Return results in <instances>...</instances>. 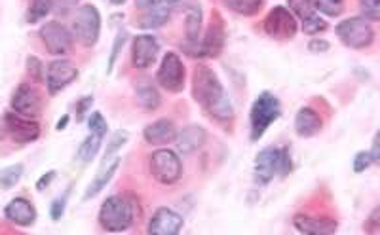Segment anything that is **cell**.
Wrapping results in <instances>:
<instances>
[{"instance_id": "25", "label": "cell", "mask_w": 380, "mask_h": 235, "mask_svg": "<svg viewBox=\"0 0 380 235\" xmlns=\"http://www.w3.org/2000/svg\"><path fill=\"white\" fill-rule=\"evenodd\" d=\"M222 2L230 12L244 15V17H251V15L258 14L263 4H265V0H222Z\"/></svg>"}, {"instance_id": "48", "label": "cell", "mask_w": 380, "mask_h": 235, "mask_svg": "<svg viewBox=\"0 0 380 235\" xmlns=\"http://www.w3.org/2000/svg\"><path fill=\"white\" fill-rule=\"evenodd\" d=\"M160 2H162V4H165V6H170L173 10V8L179 4L181 0H160Z\"/></svg>"}, {"instance_id": "41", "label": "cell", "mask_w": 380, "mask_h": 235, "mask_svg": "<svg viewBox=\"0 0 380 235\" xmlns=\"http://www.w3.org/2000/svg\"><path fill=\"white\" fill-rule=\"evenodd\" d=\"M65 205H67V195L58 198V200L51 203V209H50L51 220H61V216L65 214Z\"/></svg>"}, {"instance_id": "33", "label": "cell", "mask_w": 380, "mask_h": 235, "mask_svg": "<svg viewBox=\"0 0 380 235\" xmlns=\"http://www.w3.org/2000/svg\"><path fill=\"white\" fill-rule=\"evenodd\" d=\"M327 29V21L322 19L320 15H310L306 19H302V31L306 33V35H320L323 31Z\"/></svg>"}, {"instance_id": "43", "label": "cell", "mask_w": 380, "mask_h": 235, "mask_svg": "<svg viewBox=\"0 0 380 235\" xmlns=\"http://www.w3.org/2000/svg\"><path fill=\"white\" fill-rule=\"evenodd\" d=\"M291 171V156H289V150H280V175H287Z\"/></svg>"}, {"instance_id": "16", "label": "cell", "mask_w": 380, "mask_h": 235, "mask_svg": "<svg viewBox=\"0 0 380 235\" xmlns=\"http://www.w3.org/2000/svg\"><path fill=\"white\" fill-rule=\"evenodd\" d=\"M293 226L304 235H331L335 234L338 224L329 216H310V214H295Z\"/></svg>"}, {"instance_id": "34", "label": "cell", "mask_w": 380, "mask_h": 235, "mask_svg": "<svg viewBox=\"0 0 380 235\" xmlns=\"http://www.w3.org/2000/svg\"><path fill=\"white\" fill-rule=\"evenodd\" d=\"M27 72L31 74V78L35 82H42L46 78V69H44V63L35 55L27 58Z\"/></svg>"}, {"instance_id": "1", "label": "cell", "mask_w": 380, "mask_h": 235, "mask_svg": "<svg viewBox=\"0 0 380 235\" xmlns=\"http://www.w3.org/2000/svg\"><path fill=\"white\" fill-rule=\"evenodd\" d=\"M192 95L194 101L204 110H208L215 120L226 121L234 116V108L230 105L226 93L222 89L221 80L206 64H200L194 69L192 74Z\"/></svg>"}, {"instance_id": "9", "label": "cell", "mask_w": 380, "mask_h": 235, "mask_svg": "<svg viewBox=\"0 0 380 235\" xmlns=\"http://www.w3.org/2000/svg\"><path fill=\"white\" fill-rule=\"evenodd\" d=\"M40 38H42L48 53L56 58L69 53L72 48V33L59 21L44 23L40 27Z\"/></svg>"}, {"instance_id": "10", "label": "cell", "mask_w": 380, "mask_h": 235, "mask_svg": "<svg viewBox=\"0 0 380 235\" xmlns=\"http://www.w3.org/2000/svg\"><path fill=\"white\" fill-rule=\"evenodd\" d=\"M10 105H12V110H14L15 114L36 120L40 116V112H42V95L38 93L35 86L22 84L12 95Z\"/></svg>"}, {"instance_id": "5", "label": "cell", "mask_w": 380, "mask_h": 235, "mask_svg": "<svg viewBox=\"0 0 380 235\" xmlns=\"http://www.w3.org/2000/svg\"><path fill=\"white\" fill-rule=\"evenodd\" d=\"M151 173L160 184H175L183 177V164L177 152L170 148H160L152 152Z\"/></svg>"}, {"instance_id": "50", "label": "cell", "mask_w": 380, "mask_h": 235, "mask_svg": "<svg viewBox=\"0 0 380 235\" xmlns=\"http://www.w3.org/2000/svg\"><path fill=\"white\" fill-rule=\"evenodd\" d=\"M110 2H113V4H116V6H120V4H124L126 0H110Z\"/></svg>"}, {"instance_id": "29", "label": "cell", "mask_w": 380, "mask_h": 235, "mask_svg": "<svg viewBox=\"0 0 380 235\" xmlns=\"http://www.w3.org/2000/svg\"><path fill=\"white\" fill-rule=\"evenodd\" d=\"M51 12V0H31L29 12H27V23H38Z\"/></svg>"}, {"instance_id": "24", "label": "cell", "mask_w": 380, "mask_h": 235, "mask_svg": "<svg viewBox=\"0 0 380 235\" xmlns=\"http://www.w3.org/2000/svg\"><path fill=\"white\" fill-rule=\"evenodd\" d=\"M201 31V10L198 6H190L185 17V33H187L188 44H196L200 38Z\"/></svg>"}, {"instance_id": "30", "label": "cell", "mask_w": 380, "mask_h": 235, "mask_svg": "<svg viewBox=\"0 0 380 235\" xmlns=\"http://www.w3.org/2000/svg\"><path fill=\"white\" fill-rule=\"evenodd\" d=\"M287 4H289V12L301 19H306L316 12L314 0H287Z\"/></svg>"}, {"instance_id": "2", "label": "cell", "mask_w": 380, "mask_h": 235, "mask_svg": "<svg viewBox=\"0 0 380 235\" xmlns=\"http://www.w3.org/2000/svg\"><path fill=\"white\" fill-rule=\"evenodd\" d=\"M137 201L126 195H110L99 209V224L107 232H126L137 220Z\"/></svg>"}, {"instance_id": "49", "label": "cell", "mask_w": 380, "mask_h": 235, "mask_svg": "<svg viewBox=\"0 0 380 235\" xmlns=\"http://www.w3.org/2000/svg\"><path fill=\"white\" fill-rule=\"evenodd\" d=\"M67 121H69V116H65L63 121H59V123H58L59 131H61V129H65V125H67Z\"/></svg>"}, {"instance_id": "11", "label": "cell", "mask_w": 380, "mask_h": 235, "mask_svg": "<svg viewBox=\"0 0 380 235\" xmlns=\"http://www.w3.org/2000/svg\"><path fill=\"white\" fill-rule=\"evenodd\" d=\"M79 76V69L76 64L69 61V59H56L48 64L46 69V86L51 95L63 92L65 87L72 84Z\"/></svg>"}, {"instance_id": "40", "label": "cell", "mask_w": 380, "mask_h": 235, "mask_svg": "<svg viewBox=\"0 0 380 235\" xmlns=\"http://www.w3.org/2000/svg\"><path fill=\"white\" fill-rule=\"evenodd\" d=\"M92 105H94V97L92 95H86V97H82V99L76 103V120L82 121L86 118V114H90V110H92Z\"/></svg>"}, {"instance_id": "39", "label": "cell", "mask_w": 380, "mask_h": 235, "mask_svg": "<svg viewBox=\"0 0 380 235\" xmlns=\"http://www.w3.org/2000/svg\"><path fill=\"white\" fill-rule=\"evenodd\" d=\"M80 0H51V12L56 14L67 15L71 10L79 6Z\"/></svg>"}, {"instance_id": "27", "label": "cell", "mask_w": 380, "mask_h": 235, "mask_svg": "<svg viewBox=\"0 0 380 235\" xmlns=\"http://www.w3.org/2000/svg\"><path fill=\"white\" fill-rule=\"evenodd\" d=\"M101 143H103V137L95 135V133H90V137H88L86 141L80 144L79 159H82L84 164L92 162L95 157V154H97V150L101 148Z\"/></svg>"}, {"instance_id": "45", "label": "cell", "mask_w": 380, "mask_h": 235, "mask_svg": "<svg viewBox=\"0 0 380 235\" xmlns=\"http://www.w3.org/2000/svg\"><path fill=\"white\" fill-rule=\"evenodd\" d=\"M379 209H374L373 213H371V216H369V222L365 224V229L369 234H377V232H379Z\"/></svg>"}, {"instance_id": "18", "label": "cell", "mask_w": 380, "mask_h": 235, "mask_svg": "<svg viewBox=\"0 0 380 235\" xmlns=\"http://www.w3.org/2000/svg\"><path fill=\"white\" fill-rule=\"evenodd\" d=\"M222 48H224V27L221 17L215 15V23L211 21L206 38L200 42V58H219Z\"/></svg>"}, {"instance_id": "42", "label": "cell", "mask_w": 380, "mask_h": 235, "mask_svg": "<svg viewBox=\"0 0 380 235\" xmlns=\"http://www.w3.org/2000/svg\"><path fill=\"white\" fill-rule=\"evenodd\" d=\"M329 48V42H325L322 38H312L308 42V50L312 51V53H323V51H327Z\"/></svg>"}, {"instance_id": "3", "label": "cell", "mask_w": 380, "mask_h": 235, "mask_svg": "<svg viewBox=\"0 0 380 235\" xmlns=\"http://www.w3.org/2000/svg\"><path fill=\"white\" fill-rule=\"evenodd\" d=\"M281 114L280 101L270 92H263L258 95L251 107V139L258 141L265 135L266 129L272 125Z\"/></svg>"}, {"instance_id": "15", "label": "cell", "mask_w": 380, "mask_h": 235, "mask_svg": "<svg viewBox=\"0 0 380 235\" xmlns=\"http://www.w3.org/2000/svg\"><path fill=\"white\" fill-rule=\"evenodd\" d=\"M280 173V148H268L258 152L255 159V180L258 184H268Z\"/></svg>"}, {"instance_id": "17", "label": "cell", "mask_w": 380, "mask_h": 235, "mask_svg": "<svg viewBox=\"0 0 380 235\" xmlns=\"http://www.w3.org/2000/svg\"><path fill=\"white\" fill-rule=\"evenodd\" d=\"M4 214L10 222H14L15 226H22V228H29L36 220V209L33 207L29 200L25 198H15L6 205Z\"/></svg>"}, {"instance_id": "22", "label": "cell", "mask_w": 380, "mask_h": 235, "mask_svg": "<svg viewBox=\"0 0 380 235\" xmlns=\"http://www.w3.org/2000/svg\"><path fill=\"white\" fill-rule=\"evenodd\" d=\"M118 165H120V157H115V159L107 165H101L97 177L94 178V182L88 186L86 193H84V200H92V198H95V195H97V193H99L101 190H103V188L113 180L116 169H118Z\"/></svg>"}, {"instance_id": "13", "label": "cell", "mask_w": 380, "mask_h": 235, "mask_svg": "<svg viewBox=\"0 0 380 235\" xmlns=\"http://www.w3.org/2000/svg\"><path fill=\"white\" fill-rule=\"evenodd\" d=\"M181 229H183V216L167 207L156 209L147 226V232L151 235H177Z\"/></svg>"}, {"instance_id": "26", "label": "cell", "mask_w": 380, "mask_h": 235, "mask_svg": "<svg viewBox=\"0 0 380 235\" xmlns=\"http://www.w3.org/2000/svg\"><path fill=\"white\" fill-rule=\"evenodd\" d=\"M137 103L144 108V110H151L154 112L156 108L160 107V93L156 92V87L149 86V84H143V86H139L137 89Z\"/></svg>"}, {"instance_id": "14", "label": "cell", "mask_w": 380, "mask_h": 235, "mask_svg": "<svg viewBox=\"0 0 380 235\" xmlns=\"http://www.w3.org/2000/svg\"><path fill=\"white\" fill-rule=\"evenodd\" d=\"M160 53L158 40L152 35H139L131 44V61L135 69H149Z\"/></svg>"}, {"instance_id": "4", "label": "cell", "mask_w": 380, "mask_h": 235, "mask_svg": "<svg viewBox=\"0 0 380 235\" xmlns=\"http://www.w3.org/2000/svg\"><path fill=\"white\" fill-rule=\"evenodd\" d=\"M337 36L352 50H365L374 42V29L367 17H350L338 23Z\"/></svg>"}, {"instance_id": "46", "label": "cell", "mask_w": 380, "mask_h": 235, "mask_svg": "<svg viewBox=\"0 0 380 235\" xmlns=\"http://www.w3.org/2000/svg\"><path fill=\"white\" fill-rule=\"evenodd\" d=\"M373 157V164H379V137H374L373 141V152H369Z\"/></svg>"}, {"instance_id": "28", "label": "cell", "mask_w": 380, "mask_h": 235, "mask_svg": "<svg viewBox=\"0 0 380 235\" xmlns=\"http://www.w3.org/2000/svg\"><path fill=\"white\" fill-rule=\"evenodd\" d=\"M23 177V165L22 164H15L10 165V167H4V169H0V188H4V190H10V188H14Z\"/></svg>"}, {"instance_id": "19", "label": "cell", "mask_w": 380, "mask_h": 235, "mask_svg": "<svg viewBox=\"0 0 380 235\" xmlns=\"http://www.w3.org/2000/svg\"><path fill=\"white\" fill-rule=\"evenodd\" d=\"M208 139V133L201 125H188V128L177 131V137H175V146H177V152L183 154V156H188L192 154L198 148L204 146Z\"/></svg>"}, {"instance_id": "47", "label": "cell", "mask_w": 380, "mask_h": 235, "mask_svg": "<svg viewBox=\"0 0 380 235\" xmlns=\"http://www.w3.org/2000/svg\"><path fill=\"white\" fill-rule=\"evenodd\" d=\"M156 0H135L137 8H143V10H147V8H151L152 4H154Z\"/></svg>"}, {"instance_id": "38", "label": "cell", "mask_w": 380, "mask_h": 235, "mask_svg": "<svg viewBox=\"0 0 380 235\" xmlns=\"http://www.w3.org/2000/svg\"><path fill=\"white\" fill-rule=\"evenodd\" d=\"M373 165V157L369 152H358L354 157V173H363Z\"/></svg>"}, {"instance_id": "7", "label": "cell", "mask_w": 380, "mask_h": 235, "mask_svg": "<svg viewBox=\"0 0 380 235\" xmlns=\"http://www.w3.org/2000/svg\"><path fill=\"white\" fill-rule=\"evenodd\" d=\"M158 84L170 93H181L185 87V64L175 51H167L160 63Z\"/></svg>"}, {"instance_id": "37", "label": "cell", "mask_w": 380, "mask_h": 235, "mask_svg": "<svg viewBox=\"0 0 380 235\" xmlns=\"http://www.w3.org/2000/svg\"><path fill=\"white\" fill-rule=\"evenodd\" d=\"M126 38H128V35H126V33H122V31L116 35L115 46H113V53H110V59H108V69H107L108 72L113 71L116 59H118V55H120V51H122V48H124V44H126Z\"/></svg>"}, {"instance_id": "31", "label": "cell", "mask_w": 380, "mask_h": 235, "mask_svg": "<svg viewBox=\"0 0 380 235\" xmlns=\"http://www.w3.org/2000/svg\"><path fill=\"white\" fill-rule=\"evenodd\" d=\"M126 141H128V133H126V131H118L116 135H113V139H110V143H108L107 146V152H105V156H103L101 165L110 164V162L116 157V152L122 148L124 144H126Z\"/></svg>"}, {"instance_id": "21", "label": "cell", "mask_w": 380, "mask_h": 235, "mask_svg": "<svg viewBox=\"0 0 380 235\" xmlns=\"http://www.w3.org/2000/svg\"><path fill=\"white\" fill-rule=\"evenodd\" d=\"M322 118L314 108L302 107L295 116V131H297V135L304 137V139L317 135L322 131Z\"/></svg>"}, {"instance_id": "35", "label": "cell", "mask_w": 380, "mask_h": 235, "mask_svg": "<svg viewBox=\"0 0 380 235\" xmlns=\"http://www.w3.org/2000/svg\"><path fill=\"white\" fill-rule=\"evenodd\" d=\"M88 123H90V131H92V133H95V135H101V137L107 135L108 123H107V120L103 118V114H101V112H92V114H90V120H88Z\"/></svg>"}, {"instance_id": "6", "label": "cell", "mask_w": 380, "mask_h": 235, "mask_svg": "<svg viewBox=\"0 0 380 235\" xmlns=\"http://www.w3.org/2000/svg\"><path fill=\"white\" fill-rule=\"evenodd\" d=\"M72 33L84 46H95L101 33V15L94 4H84L76 10L72 19Z\"/></svg>"}, {"instance_id": "36", "label": "cell", "mask_w": 380, "mask_h": 235, "mask_svg": "<svg viewBox=\"0 0 380 235\" xmlns=\"http://www.w3.org/2000/svg\"><path fill=\"white\" fill-rule=\"evenodd\" d=\"M361 4V10L369 21H379L380 17V4L379 0H359Z\"/></svg>"}, {"instance_id": "23", "label": "cell", "mask_w": 380, "mask_h": 235, "mask_svg": "<svg viewBox=\"0 0 380 235\" xmlns=\"http://www.w3.org/2000/svg\"><path fill=\"white\" fill-rule=\"evenodd\" d=\"M170 15H172V8L165 6L160 0H156L151 8L144 10L143 19H141V27L143 29H158L164 23H167Z\"/></svg>"}, {"instance_id": "20", "label": "cell", "mask_w": 380, "mask_h": 235, "mask_svg": "<svg viewBox=\"0 0 380 235\" xmlns=\"http://www.w3.org/2000/svg\"><path fill=\"white\" fill-rule=\"evenodd\" d=\"M143 137L149 144H156V146H160V144H170L173 143L175 137H177V128L173 125L172 120L162 118V120H156L152 121V123H149V125L143 129Z\"/></svg>"}, {"instance_id": "8", "label": "cell", "mask_w": 380, "mask_h": 235, "mask_svg": "<svg viewBox=\"0 0 380 235\" xmlns=\"http://www.w3.org/2000/svg\"><path fill=\"white\" fill-rule=\"evenodd\" d=\"M263 27H265L266 35L270 38H276V40H291L299 29L295 15L283 6H276L274 10H270Z\"/></svg>"}, {"instance_id": "32", "label": "cell", "mask_w": 380, "mask_h": 235, "mask_svg": "<svg viewBox=\"0 0 380 235\" xmlns=\"http://www.w3.org/2000/svg\"><path fill=\"white\" fill-rule=\"evenodd\" d=\"M314 6L322 14L329 15V17H338L345 12V0H314Z\"/></svg>"}, {"instance_id": "12", "label": "cell", "mask_w": 380, "mask_h": 235, "mask_svg": "<svg viewBox=\"0 0 380 235\" xmlns=\"http://www.w3.org/2000/svg\"><path fill=\"white\" fill-rule=\"evenodd\" d=\"M2 128L8 135L14 139L15 143H33L40 137V125L31 118H23V116L15 114V112H8L2 120Z\"/></svg>"}, {"instance_id": "44", "label": "cell", "mask_w": 380, "mask_h": 235, "mask_svg": "<svg viewBox=\"0 0 380 235\" xmlns=\"http://www.w3.org/2000/svg\"><path fill=\"white\" fill-rule=\"evenodd\" d=\"M56 175H58L56 171H48L46 175H42V177L38 178V182H36V190H38V192H44V190L51 184V180L56 178Z\"/></svg>"}]
</instances>
